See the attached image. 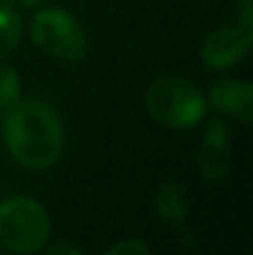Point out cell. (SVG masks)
<instances>
[{
  "instance_id": "obj_1",
  "label": "cell",
  "mask_w": 253,
  "mask_h": 255,
  "mask_svg": "<svg viewBox=\"0 0 253 255\" xmlns=\"http://www.w3.org/2000/svg\"><path fill=\"white\" fill-rule=\"evenodd\" d=\"M2 139L15 164L30 171L55 166L65 151V127L60 114L37 97H20L5 109Z\"/></svg>"
},
{
  "instance_id": "obj_2",
  "label": "cell",
  "mask_w": 253,
  "mask_h": 255,
  "mask_svg": "<svg viewBox=\"0 0 253 255\" xmlns=\"http://www.w3.org/2000/svg\"><path fill=\"white\" fill-rule=\"evenodd\" d=\"M147 112L154 122L174 131H189L199 127L209 112L206 94L184 77H157L147 87Z\"/></svg>"
},
{
  "instance_id": "obj_3",
  "label": "cell",
  "mask_w": 253,
  "mask_h": 255,
  "mask_svg": "<svg viewBox=\"0 0 253 255\" xmlns=\"http://www.w3.org/2000/svg\"><path fill=\"white\" fill-rule=\"evenodd\" d=\"M50 213L32 196H10L0 203V246L15 255H32L50 241Z\"/></svg>"
},
{
  "instance_id": "obj_4",
  "label": "cell",
  "mask_w": 253,
  "mask_h": 255,
  "mask_svg": "<svg viewBox=\"0 0 253 255\" xmlns=\"http://www.w3.org/2000/svg\"><path fill=\"white\" fill-rule=\"evenodd\" d=\"M30 40L47 57L62 62H80L89 52L84 27L65 7H42L30 20Z\"/></svg>"
},
{
  "instance_id": "obj_5",
  "label": "cell",
  "mask_w": 253,
  "mask_h": 255,
  "mask_svg": "<svg viewBox=\"0 0 253 255\" xmlns=\"http://www.w3.org/2000/svg\"><path fill=\"white\" fill-rule=\"evenodd\" d=\"M251 42L253 32L244 30L241 25L219 27V30L209 32L206 40L201 42V62L209 70H229L249 55Z\"/></svg>"
},
{
  "instance_id": "obj_6",
  "label": "cell",
  "mask_w": 253,
  "mask_h": 255,
  "mask_svg": "<svg viewBox=\"0 0 253 255\" xmlns=\"http://www.w3.org/2000/svg\"><path fill=\"white\" fill-rule=\"evenodd\" d=\"M234 164V151H231V134L226 122L214 119L206 129V136L199 146V156H196V166L199 173L206 181H221L229 176Z\"/></svg>"
},
{
  "instance_id": "obj_7",
  "label": "cell",
  "mask_w": 253,
  "mask_h": 255,
  "mask_svg": "<svg viewBox=\"0 0 253 255\" xmlns=\"http://www.w3.org/2000/svg\"><path fill=\"white\" fill-rule=\"evenodd\" d=\"M206 102L224 117H234L244 124L253 122V85L246 80H219L209 89Z\"/></svg>"
},
{
  "instance_id": "obj_8",
  "label": "cell",
  "mask_w": 253,
  "mask_h": 255,
  "mask_svg": "<svg viewBox=\"0 0 253 255\" xmlns=\"http://www.w3.org/2000/svg\"><path fill=\"white\" fill-rule=\"evenodd\" d=\"M154 208L159 213V218H164L171 226H181L186 221V211H189V193L186 186L179 181H167L162 183V188L154 196Z\"/></svg>"
},
{
  "instance_id": "obj_9",
  "label": "cell",
  "mask_w": 253,
  "mask_h": 255,
  "mask_svg": "<svg viewBox=\"0 0 253 255\" xmlns=\"http://www.w3.org/2000/svg\"><path fill=\"white\" fill-rule=\"evenodd\" d=\"M22 40V17L20 12L7 5V2H0V60L10 57L17 45Z\"/></svg>"
},
{
  "instance_id": "obj_10",
  "label": "cell",
  "mask_w": 253,
  "mask_h": 255,
  "mask_svg": "<svg viewBox=\"0 0 253 255\" xmlns=\"http://www.w3.org/2000/svg\"><path fill=\"white\" fill-rule=\"evenodd\" d=\"M20 99V77L17 70L0 60V109H7Z\"/></svg>"
},
{
  "instance_id": "obj_11",
  "label": "cell",
  "mask_w": 253,
  "mask_h": 255,
  "mask_svg": "<svg viewBox=\"0 0 253 255\" xmlns=\"http://www.w3.org/2000/svg\"><path fill=\"white\" fill-rule=\"evenodd\" d=\"M102 255H152L149 246L139 238H127V241H119L114 246H109Z\"/></svg>"
},
{
  "instance_id": "obj_12",
  "label": "cell",
  "mask_w": 253,
  "mask_h": 255,
  "mask_svg": "<svg viewBox=\"0 0 253 255\" xmlns=\"http://www.w3.org/2000/svg\"><path fill=\"white\" fill-rule=\"evenodd\" d=\"M42 251H45L42 255H82V251H80L77 246H72V243H67V241L50 243V246H45Z\"/></svg>"
},
{
  "instance_id": "obj_13",
  "label": "cell",
  "mask_w": 253,
  "mask_h": 255,
  "mask_svg": "<svg viewBox=\"0 0 253 255\" xmlns=\"http://www.w3.org/2000/svg\"><path fill=\"white\" fill-rule=\"evenodd\" d=\"M239 25L253 32V0H241V22Z\"/></svg>"
},
{
  "instance_id": "obj_14",
  "label": "cell",
  "mask_w": 253,
  "mask_h": 255,
  "mask_svg": "<svg viewBox=\"0 0 253 255\" xmlns=\"http://www.w3.org/2000/svg\"><path fill=\"white\" fill-rule=\"evenodd\" d=\"M22 7H37V5H42L45 0H17Z\"/></svg>"
},
{
  "instance_id": "obj_15",
  "label": "cell",
  "mask_w": 253,
  "mask_h": 255,
  "mask_svg": "<svg viewBox=\"0 0 253 255\" xmlns=\"http://www.w3.org/2000/svg\"><path fill=\"white\" fill-rule=\"evenodd\" d=\"M0 255H5V248H2V246H0Z\"/></svg>"
}]
</instances>
